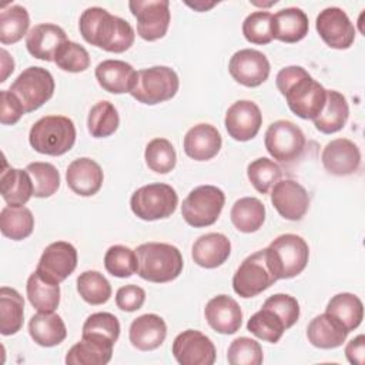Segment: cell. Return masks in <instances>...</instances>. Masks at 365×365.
Instances as JSON below:
<instances>
[{
    "instance_id": "48",
    "label": "cell",
    "mask_w": 365,
    "mask_h": 365,
    "mask_svg": "<svg viewBox=\"0 0 365 365\" xmlns=\"http://www.w3.org/2000/svg\"><path fill=\"white\" fill-rule=\"evenodd\" d=\"M272 14L265 10L252 11L242 21V34L252 44H268L272 38Z\"/></svg>"
},
{
    "instance_id": "20",
    "label": "cell",
    "mask_w": 365,
    "mask_h": 365,
    "mask_svg": "<svg viewBox=\"0 0 365 365\" xmlns=\"http://www.w3.org/2000/svg\"><path fill=\"white\" fill-rule=\"evenodd\" d=\"M208 325L218 334L231 335L242 325V311L238 302L225 294L211 298L204 309Z\"/></svg>"
},
{
    "instance_id": "40",
    "label": "cell",
    "mask_w": 365,
    "mask_h": 365,
    "mask_svg": "<svg viewBox=\"0 0 365 365\" xmlns=\"http://www.w3.org/2000/svg\"><path fill=\"white\" fill-rule=\"evenodd\" d=\"M120 125V115L114 104L107 100L96 103L87 117V128L91 137L104 138L117 131Z\"/></svg>"
},
{
    "instance_id": "30",
    "label": "cell",
    "mask_w": 365,
    "mask_h": 365,
    "mask_svg": "<svg viewBox=\"0 0 365 365\" xmlns=\"http://www.w3.org/2000/svg\"><path fill=\"white\" fill-rule=\"evenodd\" d=\"M29 334L40 346H56L67 336V328L60 315L54 312H38L29 321Z\"/></svg>"
},
{
    "instance_id": "27",
    "label": "cell",
    "mask_w": 365,
    "mask_h": 365,
    "mask_svg": "<svg viewBox=\"0 0 365 365\" xmlns=\"http://www.w3.org/2000/svg\"><path fill=\"white\" fill-rule=\"evenodd\" d=\"M348 334L349 332L342 322L328 312L317 315L314 319H311L307 328L308 341L321 349H334L341 346Z\"/></svg>"
},
{
    "instance_id": "8",
    "label": "cell",
    "mask_w": 365,
    "mask_h": 365,
    "mask_svg": "<svg viewBox=\"0 0 365 365\" xmlns=\"http://www.w3.org/2000/svg\"><path fill=\"white\" fill-rule=\"evenodd\" d=\"M225 204V194L215 185H200L188 192L181 205V215L184 221L194 227L212 225Z\"/></svg>"
},
{
    "instance_id": "52",
    "label": "cell",
    "mask_w": 365,
    "mask_h": 365,
    "mask_svg": "<svg viewBox=\"0 0 365 365\" xmlns=\"http://www.w3.org/2000/svg\"><path fill=\"white\" fill-rule=\"evenodd\" d=\"M145 301V291L134 284L118 288L115 294V304L121 311L134 312L143 307Z\"/></svg>"
},
{
    "instance_id": "5",
    "label": "cell",
    "mask_w": 365,
    "mask_h": 365,
    "mask_svg": "<svg viewBox=\"0 0 365 365\" xmlns=\"http://www.w3.org/2000/svg\"><path fill=\"white\" fill-rule=\"evenodd\" d=\"M267 257L275 278L289 279L305 269L309 258V247L297 234H282L267 247Z\"/></svg>"
},
{
    "instance_id": "42",
    "label": "cell",
    "mask_w": 365,
    "mask_h": 365,
    "mask_svg": "<svg viewBox=\"0 0 365 365\" xmlns=\"http://www.w3.org/2000/svg\"><path fill=\"white\" fill-rule=\"evenodd\" d=\"M77 291L90 305L106 304L111 297V285L98 271H84L77 278Z\"/></svg>"
},
{
    "instance_id": "23",
    "label": "cell",
    "mask_w": 365,
    "mask_h": 365,
    "mask_svg": "<svg viewBox=\"0 0 365 365\" xmlns=\"http://www.w3.org/2000/svg\"><path fill=\"white\" fill-rule=\"evenodd\" d=\"M184 153L195 161H208L214 158L222 145L220 131L205 123L191 127L184 135Z\"/></svg>"
},
{
    "instance_id": "15",
    "label": "cell",
    "mask_w": 365,
    "mask_h": 365,
    "mask_svg": "<svg viewBox=\"0 0 365 365\" xmlns=\"http://www.w3.org/2000/svg\"><path fill=\"white\" fill-rule=\"evenodd\" d=\"M228 71L238 84L258 87L267 81L271 66L264 53L255 48H242L231 56Z\"/></svg>"
},
{
    "instance_id": "49",
    "label": "cell",
    "mask_w": 365,
    "mask_h": 365,
    "mask_svg": "<svg viewBox=\"0 0 365 365\" xmlns=\"http://www.w3.org/2000/svg\"><path fill=\"white\" fill-rule=\"evenodd\" d=\"M227 359L231 365H259L264 354L259 342L248 336H240L230 344Z\"/></svg>"
},
{
    "instance_id": "17",
    "label": "cell",
    "mask_w": 365,
    "mask_h": 365,
    "mask_svg": "<svg viewBox=\"0 0 365 365\" xmlns=\"http://www.w3.org/2000/svg\"><path fill=\"white\" fill-rule=\"evenodd\" d=\"M224 125L230 137L235 141H250L258 134L262 125L261 110L251 100H238L228 107Z\"/></svg>"
},
{
    "instance_id": "9",
    "label": "cell",
    "mask_w": 365,
    "mask_h": 365,
    "mask_svg": "<svg viewBox=\"0 0 365 365\" xmlns=\"http://www.w3.org/2000/svg\"><path fill=\"white\" fill-rule=\"evenodd\" d=\"M278 281L268 264L267 248L248 255L232 277V288L242 298H252Z\"/></svg>"
},
{
    "instance_id": "3",
    "label": "cell",
    "mask_w": 365,
    "mask_h": 365,
    "mask_svg": "<svg viewBox=\"0 0 365 365\" xmlns=\"http://www.w3.org/2000/svg\"><path fill=\"white\" fill-rule=\"evenodd\" d=\"M137 274L150 282L174 281L182 271L180 250L165 242H144L137 247Z\"/></svg>"
},
{
    "instance_id": "45",
    "label": "cell",
    "mask_w": 365,
    "mask_h": 365,
    "mask_svg": "<svg viewBox=\"0 0 365 365\" xmlns=\"http://www.w3.org/2000/svg\"><path fill=\"white\" fill-rule=\"evenodd\" d=\"M27 173L31 177L34 187V197L47 198L57 192L60 188V173L50 163H30L26 167Z\"/></svg>"
},
{
    "instance_id": "35",
    "label": "cell",
    "mask_w": 365,
    "mask_h": 365,
    "mask_svg": "<svg viewBox=\"0 0 365 365\" xmlns=\"http://www.w3.org/2000/svg\"><path fill=\"white\" fill-rule=\"evenodd\" d=\"M1 234L13 241H21L31 235L34 230V217L24 205H6L0 212Z\"/></svg>"
},
{
    "instance_id": "34",
    "label": "cell",
    "mask_w": 365,
    "mask_h": 365,
    "mask_svg": "<svg viewBox=\"0 0 365 365\" xmlns=\"http://www.w3.org/2000/svg\"><path fill=\"white\" fill-rule=\"evenodd\" d=\"M325 312L339 319L348 332L356 329L364 319L362 301L351 292H339L334 295L328 301Z\"/></svg>"
},
{
    "instance_id": "18",
    "label": "cell",
    "mask_w": 365,
    "mask_h": 365,
    "mask_svg": "<svg viewBox=\"0 0 365 365\" xmlns=\"http://www.w3.org/2000/svg\"><path fill=\"white\" fill-rule=\"evenodd\" d=\"M271 202L282 218L299 221L309 208V195L299 182L282 180L272 187Z\"/></svg>"
},
{
    "instance_id": "16",
    "label": "cell",
    "mask_w": 365,
    "mask_h": 365,
    "mask_svg": "<svg viewBox=\"0 0 365 365\" xmlns=\"http://www.w3.org/2000/svg\"><path fill=\"white\" fill-rule=\"evenodd\" d=\"M171 352L181 365H212L217 355L212 341L197 329H185L178 334Z\"/></svg>"
},
{
    "instance_id": "1",
    "label": "cell",
    "mask_w": 365,
    "mask_h": 365,
    "mask_svg": "<svg viewBox=\"0 0 365 365\" xmlns=\"http://www.w3.org/2000/svg\"><path fill=\"white\" fill-rule=\"evenodd\" d=\"M78 30L83 38L108 53L127 51L135 38L133 26L103 7L86 9L78 20Z\"/></svg>"
},
{
    "instance_id": "38",
    "label": "cell",
    "mask_w": 365,
    "mask_h": 365,
    "mask_svg": "<svg viewBox=\"0 0 365 365\" xmlns=\"http://www.w3.org/2000/svg\"><path fill=\"white\" fill-rule=\"evenodd\" d=\"M30 17L26 7L11 4L1 9L0 13V41L1 44H14L27 36Z\"/></svg>"
},
{
    "instance_id": "54",
    "label": "cell",
    "mask_w": 365,
    "mask_h": 365,
    "mask_svg": "<svg viewBox=\"0 0 365 365\" xmlns=\"http://www.w3.org/2000/svg\"><path fill=\"white\" fill-rule=\"evenodd\" d=\"M13 70H14L13 57H10V54L4 48H1V78H0V81L4 83L6 78L9 77V74L13 73Z\"/></svg>"
},
{
    "instance_id": "19",
    "label": "cell",
    "mask_w": 365,
    "mask_h": 365,
    "mask_svg": "<svg viewBox=\"0 0 365 365\" xmlns=\"http://www.w3.org/2000/svg\"><path fill=\"white\" fill-rule=\"evenodd\" d=\"M321 161L329 174L345 177L358 171L361 165V151L354 141L335 138L324 147Z\"/></svg>"
},
{
    "instance_id": "31",
    "label": "cell",
    "mask_w": 365,
    "mask_h": 365,
    "mask_svg": "<svg viewBox=\"0 0 365 365\" xmlns=\"http://www.w3.org/2000/svg\"><path fill=\"white\" fill-rule=\"evenodd\" d=\"M349 117L348 101L336 90H327V100L321 113L312 120L315 128L324 134H334L344 128Z\"/></svg>"
},
{
    "instance_id": "36",
    "label": "cell",
    "mask_w": 365,
    "mask_h": 365,
    "mask_svg": "<svg viewBox=\"0 0 365 365\" xmlns=\"http://www.w3.org/2000/svg\"><path fill=\"white\" fill-rule=\"evenodd\" d=\"M26 292L31 307L38 312H54L60 304V285L43 279L37 271L30 274Z\"/></svg>"
},
{
    "instance_id": "10",
    "label": "cell",
    "mask_w": 365,
    "mask_h": 365,
    "mask_svg": "<svg viewBox=\"0 0 365 365\" xmlns=\"http://www.w3.org/2000/svg\"><path fill=\"white\" fill-rule=\"evenodd\" d=\"M54 87V78L48 70L31 66L17 76L9 90L20 100L26 113H31L53 97Z\"/></svg>"
},
{
    "instance_id": "46",
    "label": "cell",
    "mask_w": 365,
    "mask_h": 365,
    "mask_svg": "<svg viewBox=\"0 0 365 365\" xmlns=\"http://www.w3.org/2000/svg\"><path fill=\"white\" fill-rule=\"evenodd\" d=\"M104 267L117 278H128L137 272V254L125 245H111L104 255Z\"/></svg>"
},
{
    "instance_id": "6",
    "label": "cell",
    "mask_w": 365,
    "mask_h": 365,
    "mask_svg": "<svg viewBox=\"0 0 365 365\" xmlns=\"http://www.w3.org/2000/svg\"><path fill=\"white\" fill-rule=\"evenodd\" d=\"M180 88L177 73L167 66H154L137 71L135 83L130 94L138 103L155 106L171 100Z\"/></svg>"
},
{
    "instance_id": "21",
    "label": "cell",
    "mask_w": 365,
    "mask_h": 365,
    "mask_svg": "<svg viewBox=\"0 0 365 365\" xmlns=\"http://www.w3.org/2000/svg\"><path fill=\"white\" fill-rule=\"evenodd\" d=\"M66 180L73 192L81 197H91L100 191L104 173L98 163L88 157H81L68 164Z\"/></svg>"
},
{
    "instance_id": "25",
    "label": "cell",
    "mask_w": 365,
    "mask_h": 365,
    "mask_svg": "<svg viewBox=\"0 0 365 365\" xmlns=\"http://www.w3.org/2000/svg\"><path fill=\"white\" fill-rule=\"evenodd\" d=\"M94 76L103 90L111 94H124L133 90L137 71L123 60H104L97 64Z\"/></svg>"
},
{
    "instance_id": "7",
    "label": "cell",
    "mask_w": 365,
    "mask_h": 365,
    "mask_svg": "<svg viewBox=\"0 0 365 365\" xmlns=\"http://www.w3.org/2000/svg\"><path fill=\"white\" fill-rule=\"evenodd\" d=\"M178 205L175 190L164 182H153L135 190L130 198L131 211L144 221L168 218Z\"/></svg>"
},
{
    "instance_id": "50",
    "label": "cell",
    "mask_w": 365,
    "mask_h": 365,
    "mask_svg": "<svg viewBox=\"0 0 365 365\" xmlns=\"http://www.w3.org/2000/svg\"><path fill=\"white\" fill-rule=\"evenodd\" d=\"M262 307L272 309L285 324V328H291L299 318V304L297 298L288 294H274L265 299Z\"/></svg>"
},
{
    "instance_id": "12",
    "label": "cell",
    "mask_w": 365,
    "mask_h": 365,
    "mask_svg": "<svg viewBox=\"0 0 365 365\" xmlns=\"http://www.w3.org/2000/svg\"><path fill=\"white\" fill-rule=\"evenodd\" d=\"M130 11L137 20V33L145 41L163 38L170 27L168 0H131Z\"/></svg>"
},
{
    "instance_id": "37",
    "label": "cell",
    "mask_w": 365,
    "mask_h": 365,
    "mask_svg": "<svg viewBox=\"0 0 365 365\" xmlns=\"http://www.w3.org/2000/svg\"><path fill=\"white\" fill-rule=\"evenodd\" d=\"M120 336V322L110 312L91 314L83 325V336L103 345L114 346Z\"/></svg>"
},
{
    "instance_id": "28",
    "label": "cell",
    "mask_w": 365,
    "mask_h": 365,
    "mask_svg": "<svg viewBox=\"0 0 365 365\" xmlns=\"http://www.w3.org/2000/svg\"><path fill=\"white\" fill-rule=\"evenodd\" d=\"M272 38L284 43L301 41L309 30L308 16L298 7H285L272 14Z\"/></svg>"
},
{
    "instance_id": "43",
    "label": "cell",
    "mask_w": 365,
    "mask_h": 365,
    "mask_svg": "<svg viewBox=\"0 0 365 365\" xmlns=\"http://www.w3.org/2000/svg\"><path fill=\"white\" fill-rule=\"evenodd\" d=\"M144 158L147 167L158 174H167L174 170L177 163L175 150L167 138H153L144 151Z\"/></svg>"
},
{
    "instance_id": "44",
    "label": "cell",
    "mask_w": 365,
    "mask_h": 365,
    "mask_svg": "<svg viewBox=\"0 0 365 365\" xmlns=\"http://www.w3.org/2000/svg\"><path fill=\"white\" fill-rule=\"evenodd\" d=\"M247 177L258 192L267 194L281 180L282 170L275 161L259 157L248 164Z\"/></svg>"
},
{
    "instance_id": "47",
    "label": "cell",
    "mask_w": 365,
    "mask_h": 365,
    "mask_svg": "<svg viewBox=\"0 0 365 365\" xmlns=\"http://www.w3.org/2000/svg\"><path fill=\"white\" fill-rule=\"evenodd\" d=\"M54 63L64 71L81 73L90 67V54L81 44L67 40L58 47Z\"/></svg>"
},
{
    "instance_id": "33",
    "label": "cell",
    "mask_w": 365,
    "mask_h": 365,
    "mask_svg": "<svg viewBox=\"0 0 365 365\" xmlns=\"http://www.w3.org/2000/svg\"><path fill=\"white\" fill-rule=\"evenodd\" d=\"M24 299L20 292L10 287L0 288V332L14 335L23 327Z\"/></svg>"
},
{
    "instance_id": "2",
    "label": "cell",
    "mask_w": 365,
    "mask_h": 365,
    "mask_svg": "<svg viewBox=\"0 0 365 365\" xmlns=\"http://www.w3.org/2000/svg\"><path fill=\"white\" fill-rule=\"evenodd\" d=\"M275 84L285 97L289 110L304 120H314L324 108L327 90L301 66H288L278 71Z\"/></svg>"
},
{
    "instance_id": "26",
    "label": "cell",
    "mask_w": 365,
    "mask_h": 365,
    "mask_svg": "<svg viewBox=\"0 0 365 365\" xmlns=\"http://www.w3.org/2000/svg\"><path fill=\"white\" fill-rule=\"evenodd\" d=\"M231 254V242L221 232H208L198 237L191 250L194 262L202 268H217L222 265Z\"/></svg>"
},
{
    "instance_id": "14",
    "label": "cell",
    "mask_w": 365,
    "mask_h": 365,
    "mask_svg": "<svg viewBox=\"0 0 365 365\" xmlns=\"http://www.w3.org/2000/svg\"><path fill=\"white\" fill-rule=\"evenodd\" d=\"M315 29L322 41L331 48L346 50L355 41V27L348 14L339 7H327L319 11Z\"/></svg>"
},
{
    "instance_id": "24",
    "label": "cell",
    "mask_w": 365,
    "mask_h": 365,
    "mask_svg": "<svg viewBox=\"0 0 365 365\" xmlns=\"http://www.w3.org/2000/svg\"><path fill=\"white\" fill-rule=\"evenodd\" d=\"M167 336L165 321L157 314L137 317L128 331L131 345L140 351H153L163 345Z\"/></svg>"
},
{
    "instance_id": "22",
    "label": "cell",
    "mask_w": 365,
    "mask_h": 365,
    "mask_svg": "<svg viewBox=\"0 0 365 365\" xmlns=\"http://www.w3.org/2000/svg\"><path fill=\"white\" fill-rule=\"evenodd\" d=\"M64 41H67L66 31L53 23L36 24L26 36L27 51L43 61H54L56 53Z\"/></svg>"
},
{
    "instance_id": "29",
    "label": "cell",
    "mask_w": 365,
    "mask_h": 365,
    "mask_svg": "<svg viewBox=\"0 0 365 365\" xmlns=\"http://www.w3.org/2000/svg\"><path fill=\"white\" fill-rule=\"evenodd\" d=\"M0 194L7 205H24L34 194L33 181L27 170L7 167L4 161L0 175Z\"/></svg>"
},
{
    "instance_id": "4",
    "label": "cell",
    "mask_w": 365,
    "mask_h": 365,
    "mask_svg": "<svg viewBox=\"0 0 365 365\" xmlns=\"http://www.w3.org/2000/svg\"><path fill=\"white\" fill-rule=\"evenodd\" d=\"M29 143L40 154L63 155L76 143V125L66 115L41 117L31 125Z\"/></svg>"
},
{
    "instance_id": "11",
    "label": "cell",
    "mask_w": 365,
    "mask_h": 365,
    "mask_svg": "<svg viewBox=\"0 0 365 365\" xmlns=\"http://www.w3.org/2000/svg\"><path fill=\"white\" fill-rule=\"evenodd\" d=\"M264 144L269 155L279 163H292L302 154L307 140L302 130L289 120H277L265 131Z\"/></svg>"
},
{
    "instance_id": "55",
    "label": "cell",
    "mask_w": 365,
    "mask_h": 365,
    "mask_svg": "<svg viewBox=\"0 0 365 365\" xmlns=\"http://www.w3.org/2000/svg\"><path fill=\"white\" fill-rule=\"evenodd\" d=\"M187 6H190V7H192L194 10H197V11H205V10H208V9H211V7H214L215 6V3H204V1H195V3H185Z\"/></svg>"
},
{
    "instance_id": "41",
    "label": "cell",
    "mask_w": 365,
    "mask_h": 365,
    "mask_svg": "<svg viewBox=\"0 0 365 365\" xmlns=\"http://www.w3.org/2000/svg\"><path fill=\"white\" fill-rule=\"evenodd\" d=\"M247 329L262 341L277 344L287 328L284 321L272 309L261 307V309L248 319Z\"/></svg>"
},
{
    "instance_id": "32",
    "label": "cell",
    "mask_w": 365,
    "mask_h": 365,
    "mask_svg": "<svg viewBox=\"0 0 365 365\" xmlns=\"http://www.w3.org/2000/svg\"><path fill=\"white\" fill-rule=\"evenodd\" d=\"M232 225L245 234L258 231L265 221V207L255 197H242L237 200L230 212Z\"/></svg>"
},
{
    "instance_id": "53",
    "label": "cell",
    "mask_w": 365,
    "mask_h": 365,
    "mask_svg": "<svg viewBox=\"0 0 365 365\" xmlns=\"http://www.w3.org/2000/svg\"><path fill=\"white\" fill-rule=\"evenodd\" d=\"M345 356L352 365H364L365 361V336L361 334L351 339L345 346Z\"/></svg>"
},
{
    "instance_id": "39",
    "label": "cell",
    "mask_w": 365,
    "mask_h": 365,
    "mask_svg": "<svg viewBox=\"0 0 365 365\" xmlns=\"http://www.w3.org/2000/svg\"><path fill=\"white\" fill-rule=\"evenodd\" d=\"M113 346L103 345L100 342L81 338L77 344H74L67 355V365H106L111 361Z\"/></svg>"
},
{
    "instance_id": "13",
    "label": "cell",
    "mask_w": 365,
    "mask_h": 365,
    "mask_svg": "<svg viewBox=\"0 0 365 365\" xmlns=\"http://www.w3.org/2000/svg\"><path fill=\"white\" fill-rule=\"evenodd\" d=\"M77 267V250L67 241H56L47 245L38 259L37 274L51 282L60 284Z\"/></svg>"
},
{
    "instance_id": "51",
    "label": "cell",
    "mask_w": 365,
    "mask_h": 365,
    "mask_svg": "<svg viewBox=\"0 0 365 365\" xmlns=\"http://www.w3.org/2000/svg\"><path fill=\"white\" fill-rule=\"evenodd\" d=\"M26 110L20 100L10 91L1 90L0 91V121L4 125L16 124L23 115Z\"/></svg>"
}]
</instances>
